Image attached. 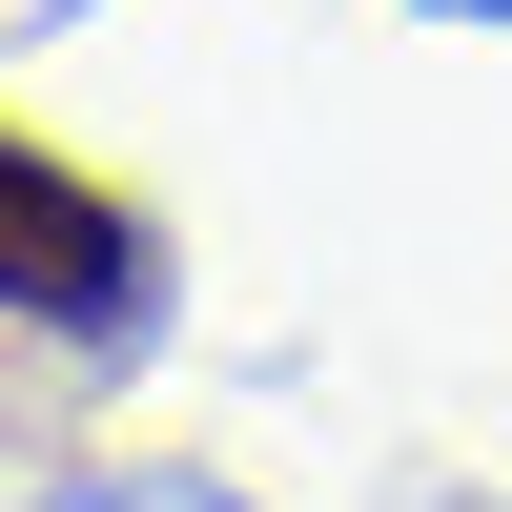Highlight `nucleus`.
<instances>
[{
  "instance_id": "nucleus-2",
  "label": "nucleus",
  "mask_w": 512,
  "mask_h": 512,
  "mask_svg": "<svg viewBox=\"0 0 512 512\" xmlns=\"http://www.w3.org/2000/svg\"><path fill=\"white\" fill-rule=\"evenodd\" d=\"M472 21H512V0H472Z\"/></svg>"
},
{
  "instance_id": "nucleus-1",
  "label": "nucleus",
  "mask_w": 512,
  "mask_h": 512,
  "mask_svg": "<svg viewBox=\"0 0 512 512\" xmlns=\"http://www.w3.org/2000/svg\"><path fill=\"white\" fill-rule=\"evenodd\" d=\"M0 328H144V205L0 123Z\"/></svg>"
}]
</instances>
